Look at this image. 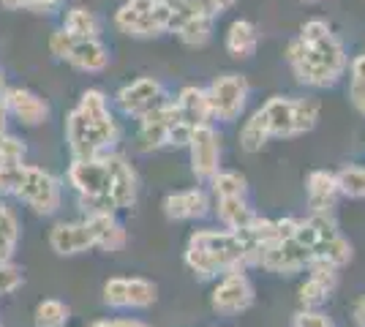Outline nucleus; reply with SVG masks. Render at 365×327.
Segmentation results:
<instances>
[{
  "instance_id": "f257e3e1",
  "label": "nucleus",
  "mask_w": 365,
  "mask_h": 327,
  "mask_svg": "<svg viewBox=\"0 0 365 327\" xmlns=\"http://www.w3.org/2000/svg\"><path fill=\"white\" fill-rule=\"evenodd\" d=\"M66 183L88 213H120L137 202V172L128 158L109 150L96 158H71Z\"/></svg>"
},
{
  "instance_id": "f03ea898",
  "label": "nucleus",
  "mask_w": 365,
  "mask_h": 327,
  "mask_svg": "<svg viewBox=\"0 0 365 327\" xmlns=\"http://www.w3.org/2000/svg\"><path fill=\"white\" fill-rule=\"evenodd\" d=\"M287 61L294 77L305 88H317V90L333 88L349 66L346 49L324 19L305 22L300 28V36L287 47Z\"/></svg>"
},
{
  "instance_id": "7ed1b4c3",
  "label": "nucleus",
  "mask_w": 365,
  "mask_h": 327,
  "mask_svg": "<svg viewBox=\"0 0 365 327\" xmlns=\"http://www.w3.org/2000/svg\"><path fill=\"white\" fill-rule=\"evenodd\" d=\"M71 158H96L115 150L120 140V125L112 115L109 98L104 90H85L63 125Z\"/></svg>"
},
{
  "instance_id": "20e7f679",
  "label": "nucleus",
  "mask_w": 365,
  "mask_h": 327,
  "mask_svg": "<svg viewBox=\"0 0 365 327\" xmlns=\"http://www.w3.org/2000/svg\"><path fill=\"white\" fill-rule=\"evenodd\" d=\"M185 267L202 281H215L229 270L248 267V249L235 229H197L185 246Z\"/></svg>"
},
{
  "instance_id": "39448f33",
  "label": "nucleus",
  "mask_w": 365,
  "mask_h": 327,
  "mask_svg": "<svg viewBox=\"0 0 365 327\" xmlns=\"http://www.w3.org/2000/svg\"><path fill=\"white\" fill-rule=\"evenodd\" d=\"M294 240L305 246L314 262H327L338 270L351 262V243L335 227V221L330 216L311 213L308 218H297Z\"/></svg>"
},
{
  "instance_id": "423d86ee",
  "label": "nucleus",
  "mask_w": 365,
  "mask_h": 327,
  "mask_svg": "<svg viewBox=\"0 0 365 327\" xmlns=\"http://www.w3.org/2000/svg\"><path fill=\"white\" fill-rule=\"evenodd\" d=\"M259 115L270 131V140H294L308 134L319 120V104L311 98H292V95H273L267 98Z\"/></svg>"
},
{
  "instance_id": "0eeeda50",
  "label": "nucleus",
  "mask_w": 365,
  "mask_h": 327,
  "mask_svg": "<svg viewBox=\"0 0 365 327\" xmlns=\"http://www.w3.org/2000/svg\"><path fill=\"white\" fill-rule=\"evenodd\" d=\"M194 128L180 120L175 101L169 98L164 107L153 109L145 118H139L137 128V150L142 153H155V150H164V147H188Z\"/></svg>"
},
{
  "instance_id": "6e6552de",
  "label": "nucleus",
  "mask_w": 365,
  "mask_h": 327,
  "mask_svg": "<svg viewBox=\"0 0 365 327\" xmlns=\"http://www.w3.org/2000/svg\"><path fill=\"white\" fill-rule=\"evenodd\" d=\"M14 199L25 204L36 216H55L63 204V180L55 177L44 167L25 164L22 180H19V186L14 191Z\"/></svg>"
},
{
  "instance_id": "1a4fd4ad",
  "label": "nucleus",
  "mask_w": 365,
  "mask_h": 327,
  "mask_svg": "<svg viewBox=\"0 0 365 327\" xmlns=\"http://www.w3.org/2000/svg\"><path fill=\"white\" fill-rule=\"evenodd\" d=\"M118 31L131 38H155L172 28L167 0H125L115 14Z\"/></svg>"
},
{
  "instance_id": "9d476101",
  "label": "nucleus",
  "mask_w": 365,
  "mask_h": 327,
  "mask_svg": "<svg viewBox=\"0 0 365 327\" xmlns=\"http://www.w3.org/2000/svg\"><path fill=\"white\" fill-rule=\"evenodd\" d=\"M49 49L58 61L68 63L76 71L85 74H98L109 66V49L101 38H91V36H74L61 28L52 33L49 38Z\"/></svg>"
},
{
  "instance_id": "9b49d317",
  "label": "nucleus",
  "mask_w": 365,
  "mask_h": 327,
  "mask_svg": "<svg viewBox=\"0 0 365 327\" xmlns=\"http://www.w3.org/2000/svg\"><path fill=\"white\" fill-rule=\"evenodd\" d=\"M254 297H257V292H254V284L248 279L245 267H237V270H229V273L215 279L213 292H210V306L221 316H237L254 306Z\"/></svg>"
},
{
  "instance_id": "f8f14e48",
  "label": "nucleus",
  "mask_w": 365,
  "mask_h": 327,
  "mask_svg": "<svg viewBox=\"0 0 365 327\" xmlns=\"http://www.w3.org/2000/svg\"><path fill=\"white\" fill-rule=\"evenodd\" d=\"M101 295L115 311H145L158 300V286L139 276H115L104 284Z\"/></svg>"
},
{
  "instance_id": "ddd939ff",
  "label": "nucleus",
  "mask_w": 365,
  "mask_h": 327,
  "mask_svg": "<svg viewBox=\"0 0 365 327\" xmlns=\"http://www.w3.org/2000/svg\"><path fill=\"white\" fill-rule=\"evenodd\" d=\"M207 90V101H210V112L213 120L221 123H235L243 115L245 104H248V82L240 74H221L210 82Z\"/></svg>"
},
{
  "instance_id": "4468645a",
  "label": "nucleus",
  "mask_w": 365,
  "mask_h": 327,
  "mask_svg": "<svg viewBox=\"0 0 365 327\" xmlns=\"http://www.w3.org/2000/svg\"><path fill=\"white\" fill-rule=\"evenodd\" d=\"M115 101H118L123 115L139 120V118H145L153 109L164 107L169 101V95L158 79L139 77L134 82H128V85H123L120 90H118V95H115Z\"/></svg>"
},
{
  "instance_id": "2eb2a0df",
  "label": "nucleus",
  "mask_w": 365,
  "mask_h": 327,
  "mask_svg": "<svg viewBox=\"0 0 365 327\" xmlns=\"http://www.w3.org/2000/svg\"><path fill=\"white\" fill-rule=\"evenodd\" d=\"M311 254L305 251V246H300L294 240V234L287 240H278L273 246L259 254L257 267L267 270V273H281V276H294V273H305V267L311 265Z\"/></svg>"
},
{
  "instance_id": "dca6fc26",
  "label": "nucleus",
  "mask_w": 365,
  "mask_h": 327,
  "mask_svg": "<svg viewBox=\"0 0 365 327\" xmlns=\"http://www.w3.org/2000/svg\"><path fill=\"white\" fill-rule=\"evenodd\" d=\"M188 153H191V172L199 180L210 183V177L221 170V137L213 125L207 123L194 128L188 140Z\"/></svg>"
},
{
  "instance_id": "f3484780",
  "label": "nucleus",
  "mask_w": 365,
  "mask_h": 327,
  "mask_svg": "<svg viewBox=\"0 0 365 327\" xmlns=\"http://www.w3.org/2000/svg\"><path fill=\"white\" fill-rule=\"evenodd\" d=\"M305 281L297 289V300L303 308H322L338 286V267L327 262H311L305 267Z\"/></svg>"
},
{
  "instance_id": "a211bd4d",
  "label": "nucleus",
  "mask_w": 365,
  "mask_h": 327,
  "mask_svg": "<svg viewBox=\"0 0 365 327\" xmlns=\"http://www.w3.org/2000/svg\"><path fill=\"white\" fill-rule=\"evenodd\" d=\"M6 109H9V118H14L16 123L25 128H38L49 120V104L28 88H9Z\"/></svg>"
},
{
  "instance_id": "6ab92c4d",
  "label": "nucleus",
  "mask_w": 365,
  "mask_h": 327,
  "mask_svg": "<svg viewBox=\"0 0 365 327\" xmlns=\"http://www.w3.org/2000/svg\"><path fill=\"white\" fill-rule=\"evenodd\" d=\"M46 240H49V249L58 256H79V254L93 251V234L85 218L82 221H58L49 229Z\"/></svg>"
},
{
  "instance_id": "aec40b11",
  "label": "nucleus",
  "mask_w": 365,
  "mask_h": 327,
  "mask_svg": "<svg viewBox=\"0 0 365 327\" xmlns=\"http://www.w3.org/2000/svg\"><path fill=\"white\" fill-rule=\"evenodd\" d=\"M210 194L205 188H182L175 194H167L164 199V216L169 221H197V218L207 216L210 213Z\"/></svg>"
},
{
  "instance_id": "412c9836",
  "label": "nucleus",
  "mask_w": 365,
  "mask_h": 327,
  "mask_svg": "<svg viewBox=\"0 0 365 327\" xmlns=\"http://www.w3.org/2000/svg\"><path fill=\"white\" fill-rule=\"evenodd\" d=\"M341 186H338V172L314 170L305 177V202L311 207V213L330 216L333 207L338 204Z\"/></svg>"
},
{
  "instance_id": "4be33fe9",
  "label": "nucleus",
  "mask_w": 365,
  "mask_h": 327,
  "mask_svg": "<svg viewBox=\"0 0 365 327\" xmlns=\"http://www.w3.org/2000/svg\"><path fill=\"white\" fill-rule=\"evenodd\" d=\"M85 224L93 234V249L107 251V254H115L125 246L128 234H125V227H123L115 213H88L85 216Z\"/></svg>"
},
{
  "instance_id": "5701e85b",
  "label": "nucleus",
  "mask_w": 365,
  "mask_h": 327,
  "mask_svg": "<svg viewBox=\"0 0 365 327\" xmlns=\"http://www.w3.org/2000/svg\"><path fill=\"white\" fill-rule=\"evenodd\" d=\"M175 101V109L180 115V120L188 128H199V125H207L213 120V112H210V101H207V90L197 88V85H185Z\"/></svg>"
},
{
  "instance_id": "b1692460",
  "label": "nucleus",
  "mask_w": 365,
  "mask_h": 327,
  "mask_svg": "<svg viewBox=\"0 0 365 327\" xmlns=\"http://www.w3.org/2000/svg\"><path fill=\"white\" fill-rule=\"evenodd\" d=\"M215 216H218V221H221V227L224 229H245L254 218H257V213L251 210V204H248V199L245 197H224V199H215L213 204Z\"/></svg>"
},
{
  "instance_id": "393cba45",
  "label": "nucleus",
  "mask_w": 365,
  "mask_h": 327,
  "mask_svg": "<svg viewBox=\"0 0 365 327\" xmlns=\"http://www.w3.org/2000/svg\"><path fill=\"white\" fill-rule=\"evenodd\" d=\"M22 240V224L11 204L0 197V262L14 259L16 249Z\"/></svg>"
},
{
  "instance_id": "a878e982",
  "label": "nucleus",
  "mask_w": 365,
  "mask_h": 327,
  "mask_svg": "<svg viewBox=\"0 0 365 327\" xmlns=\"http://www.w3.org/2000/svg\"><path fill=\"white\" fill-rule=\"evenodd\" d=\"M259 47V28L248 19H235L227 31V52L232 58H251Z\"/></svg>"
},
{
  "instance_id": "bb28decb",
  "label": "nucleus",
  "mask_w": 365,
  "mask_h": 327,
  "mask_svg": "<svg viewBox=\"0 0 365 327\" xmlns=\"http://www.w3.org/2000/svg\"><path fill=\"white\" fill-rule=\"evenodd\" d=\"M172 33H178V38H180L185 47H205L207 41H210V33H213V16L207 14H191L180 19Z\"/></svg>"
},
{
  "instance_id": "cd10ccee",
  "label": "nucleus",
  "mask_w": 365,
  "mask_h": 327,
  "mask_svg": "<svg viewBox=\"0 0 365 327\" xmlns=\"http://www.w3.org/2000/svg\"><path fill=\"white\" fill-rule=\"evenodd\" d=\"M68 319H71V308L58 297H46L33 311V325L36 327H66Z\"/></svg>"
},
{
  "instance_id": "c85d7f7f",
  "label": "nucleus",
  "mask_w": 365,
  "mask_h": 327,
  "mask_svg": "<svg viewBox=\"0 0 365 327\" xmlns=\"http://www.w3.org/2000/svg\"><path fill=\"white\" fill-rule=\"evenodd\" d=\"M237 142H240V150H245V153H259L270 142V131H267V125L262 120L259 109L243 123L240 134H237Z\"/></svg>"
},
{
  "instance_id": "c756f323",
  "label": "nucleus",
  "mask_w": 365,
  "mask_h": 327,
  "mask_svg": "<svg viewBox=\"0 0 365 327\" xmlns=\"http://www.w3.org/2000/svg\"><path fill=\"white\" fill-rule=\"evenodd\" d=\"M63 31L74 33V36H91V38H98L101 22H98V16L93 14L91 9L76 6V9H68L66 16H63Z\"/></svg>"
},
{
  "instance_id": "7c9ffc66",
  "label": "nucleus",
  "mask_w": 365,
  "mask_h": 327,
  "mask_svg": "<svg viewBox=\"0 0 365 327\" xmlns=\"http://www.w3.org/2000/svg\"><path fill=\"white\" fill-rule=\"evenodd\" d=\"M210 194L213 199H224V197H245L248 194V180L240 172H215L210 177Z\"/></svg>"
},
{
  "instance_id": "2f4dec72",
  "label": "nucleus",
  "mask_w": 365,
  "mask_h": 327,
  "mask_svg": "<svg viewBox=\"0 0 365 327\" xmlns=\"http://www.w3.org/2000/svg\"><path fill=\"white\" fill-rule=\"evenodd\" d=\"M341 197L349 199H365V164H349L338 172Z\"/></svg>"
},
{
  "instance_id": "473e14b6",
  "label": "nucleus",
  "mask_w": 365,
  "mask_h": 327,
  "mask_svg": "<svg viewBox=\"0 0 365 327\" xmlns=\"http://www.w3.org/2000/svg\"><path fill=\"white\" fill-rule=\"evenodd\" d=\"M351 77H349V98L354 109L365 118V55H357L351 61Z\"/></svg>"
},
{
  "instance_id": "72a5a7b5",
  "label": "nucleus",
  "mask_w": 365,
  "mask_h": 327,
  "mask_svg": "<svg viewBox=\"0 0 365 327\" xmlns=\"http://www.w3.org/2000/svg\"><path fill=\"white\" fill-rule=\"evenodd\" d=\"M25 286V270L19 265H14V259L0 262V297L14 295L16 289Z\"/></svg>"
},
{
  "instance_id": "f704fd0d",
  "label": "nucleus",
  "mask_w": 365,
  "mask_h": 327,
  "mask_svg": "<svg viewBox=\"0 0 365 327\" xmlns=\"http://www.w3.org/2000/svg\"><path fill=\"white\" fill-rule=\"evenodd\" d=\"M28 156V147L25 142L14 137V134H6L0 142V164H22Z\"/></svg>"
},
{
  "instance_id": "c9c22d12",
  "label": "nucleus",
  "mask_w": 365,
  "mask_h": 327,
  "mask_svg": "<svg viewBox=\"0 0 365 327\" xmlns=\"http://www.w3.org/2000/svg\"><path fill=\"white\" fill-rule=\"evenodd\" d=\"M22 170H25V161L22 164H0V197H14L16 186L22 180Z\"/></svg>"
},
{
  "instance_id": "e433bc0d",
  "label": "nucleus",
  "mask_w": 365,
  "mask_h": 327,
  "mask_svg": "<svg viewBox=\"0 0 365 327\" xmlns=\"http://www.w3.org/2000/svg\"><path fill=\"white\" fill-rule=\"evenodd\" d=\"M9 11H36V14H46L55 11L63 0H0Z\"/></svg>"
},
{
  "instance_id": "4c0bfd02",
  "label": "nucleus",
  "mask_w": 365,
  "mask_h": 327,
  "mask_svg": "<svg viewBox=\"0 0 365 327\" xmlns=\"http://www.w3.org/2000/svg\"><path fill=\"white\" fill-rule=\"evenodd\" d=\"M194 6H197L202 14H207V16H218V14H224L227 9H232L235 6V0H191Z\"/></svg>"
},
{
  "instance_id": "58836bf2",
  "label": "nucleus",
  "mask_w": 365,
  "mask_h": 327,
  "mask_svg": "<svg viewBox=\"0 0 365 327\" xmlns=\"http://www.w3.org/2000/svg\"><path fill=\"white\" fill-rule=\"evenodd\" d=\"M88 327H150V325H145L142 319H98V322H91Z\"/></svg>"
},
{
  "instance_id": "ea45409f",
  "label": "nucleus",
  "mask_w": 365,
  "mask_h": 327,
  "mask_svg": "<svg viewBox=\"0 0 365 327\" xmlns=\"http://www.w3.org/2000/svg\"><path fill=\"white\" fill-rule=\"evenodd\" d=\"M9 134V109H6V101H0V142Z\"/></svg>"
},
{
  "instance_id": "a19ab883",
  "label": "nucleus",
  "mask_w": 365,
  "mask_h": 327,
  "mask_svg": "<svg viewBox=\"0 0 365 327\" xmlns=\"http://www.w3.org/2000/svg\"><path fill=\"white\" fill-rule=\"evenodd\" d=\"M354 322H357V327H365V295L354 303Z\"/></svg>"
},
{
  "instance_id": "79ce46f5",
  "label": "nucleus",
  "mask_w": 365,
  "mask_h": 327,
  "mask_svg": "<svg viewBox=\"0 0 365 327\" xmlns=\"http://www.w3.org/2000/svg\"><path fill=\"white\" fill-rule=\"evenodd\" d=\"M6 90H9V85H6V77H3V71H0V101H6Z\"/></svg>"
},
{
  "instance_id": "37998d69",
  "label": "nucleus",
  "mask_w": 365,
  "mask_h": 327,
  "mask_svg": "<svg viewBox=\"0 0 365 327\" xmlns=\"http://www.w3.org/2000/svg\"><path fill=\"white\" fill-rule=\"evenodd\" d=\"M303 3H317V0H303Z\"/></svg>"
},
{
  "instance_id": "c03bdc74",
  "label": "nucleus",
  "mask_w": 365,
  "mask_h": 327,
  "mask_svg": "<svg viewBox=\"0 0 365 327\" xmlns=\"http://www.w3.org/2000/svg\"><path fill=\"white\" fill-rule=\"evenodd\" d=\"M292 327H297V325H292Z\"/></svg>"
},
{
  "instance_id": "a18cd8bd",
  "label": "nucleus",
  "mask_w": 365,
  "mask_h": 327,
  "mask_svg": "<svg viewBox=\"0 0 365 327\" xmlns=\"http://www.w3.org/2000/svg\"><path fill=\"white\" fill-rule=\"evenodd\" d=\"M363 55H365V52H363Z\"/></svg>"
},
{
  "instance_id": "49530a36",
  "label": "nucleus",
  "mask_w": 365,
  "mask_h": 327,
  "mask_svg": "<svg viewBox=\"0 0 365 327\" xmlns=\"http://www.w3.org/2000/svg\"><path fill=\"white\" fill-rule=\"evenodd\" d=\"M0 327H3V325H0Z\"/></svg>"
}]
</instances>
